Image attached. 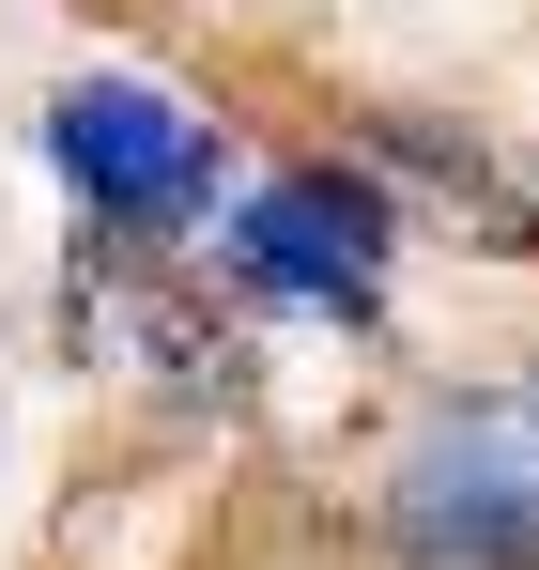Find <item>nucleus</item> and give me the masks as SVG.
Masks as SVG:
<instances>
[{
	"label": "nucleus",
	"mask_w": 539,
	"mask_h": 570,
	"mask_svg": "<svg viewBox=\"0 0 539 570\" xmlns=\"http://www.w3.org/2000/svg\"><path fill=\"white\" fill-rule=\"evenodd\" d=\"M370 524H385L401 570H539V371L416 401V432L385 448Z\"/></svg>",
	"instance_id": "1"
},
{
	"label": "nucleus",
	"mask_w": 539,
	"mask_h": 570,
	"mask_svg": "<svg viewBox=\"0 0 539 570\" xmlns=\"http://www.w3.org/2000/svg\"><path fill=\"white\" fill-rule=\"evenodd\" d=\"M47 170H62V200H78L108 247H170L232 186V124L155 94V78H124V62H92V78L47 94Z\"/></svg>",
	"instance_id": "2"
},
{
	"label": "nucleus",
	"mask_w": 539,
	"mask_h": 570,
	"mask_svg": "<svg viewBox=\"0 0 539 570\" xmlns=\"http://www.w3.org/2000/svg\"><path fill=\"white\" fill-rule=\"evenodd\" d=\"M232 278L263 293V308H324V324H370L385 278H401V200L370 186V170H277V186L232 200Z\"/></svg>",
	"instance_id": "3"
},
{
	"label": "nucleus",
	"mask_w": 539,
	"mask_h": 570,
	"mask_svg": "<svg viewBox=\"0 0 539 570\" xmlns=\"http://www.w3.org/2000/svg\"><path fill=\"white\" fill-rule=\"evenodd\" d=\"M62 308H78V355H92V371L170 385L185 416H232L247 371H263V355H247V340L170 278V247H78V293H62Z\"/></svg>",
	"instance_id": "4"
}]
</instances>
